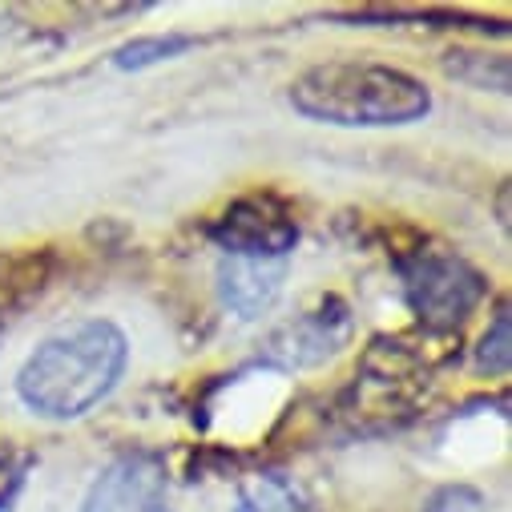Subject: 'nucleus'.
Instances as JSON below:
<instances>
[{"label": "nucleus", "mask_w": 512, "mask_h": 512, "mask_svg": "<svg viewBox=\"0 0 512 512\" xmlns=\"http://www.w3.org/2000/svg\"><path fill=\"white\" fill-rule=\"evenodd\" d=\"M408 307L428 327H456L472 315V307L484 299V275L468 267L460 254L444 250H416L400 263Z\"/></svg>", "instance_id": "obj_3"}, {"label": "nucleus", "mask_w": 512, "mask_h": 512, "mask_svg": "<svg viewBox=\"0 0 512 512\" xmlns=\"http://www.w3.org/2000/svg\"><path fill=\"white\" fill-rule=\"evenodd\" d=\"M190 45H194V37H178V33H170V37H138V41L121 45L113 53V65L117 69H150L158 61H170V57L186 53Z\"/></svg>", "instance_id": "obj_9"}, {"label": "nucleus", "mask_w": 512, "mask_h": 512, "mask_svg": "<svg viewBox=\"0 0 512 512\" xmlns=\"http://www.w3.org/2000/svg\"><path fill=\"white\" fill-rule=\"evenodd\" d=\"M81 512H170V476L158 456L125 452L101 468Z\"/></svg>", "instance_id": "obj_5"}, {"label": "nucleus", "mask_w": 512, "mask_h": 512, "mask_svg": "<svg viewBox=\"0 0 512 512\" xmlns=\"http://www.w3.org/2000/svg\"><path fill=\"white\" fill-rule=\"evenodd\" d=\"M347 307L343 303H327L323 311H307L299 315L291 327H283L271 343V355L283 363V367H311V363H323L327 355L339 351V343L347 339Z\"/></svg>", "instance_id": "obj_7"}, {"label": "nucleus", "mask_w": 512, "mask_h": 512, "mask_svg": "<svg viewBox=\"0 0 512 512\" xmlns=\"http://www.w3.org/2000/svg\"><path fill=\"white\" fill-rule=\"evenodd\" d=\"M21 480H25V460L9 444H0V508L13 500V492L21 488Z\"/></svg>", "instance_id": "obj_12"}, {"label": "nucleus", "mask_w": 512, "mask_h": 512, "mask_svg": "<svg viewBox=\"0 0 512 512\" xmlns=\"http://www.w3.org/2000/svg\"><path fill=\"white\" fill-rule=\"evenodd\" d=\"M512 323H508V311H500L492 319V327L484 331L480 347H476V367L488 371V375H504L508 371V359H512Z\"/></svg>", "instance_id": "obj_10"}, {"label": "nucleus", "mask_w": 512, "mask_h": 512, "mask_svg": "<svg viewBox=\"0 0 512 512\" xmlns=\"http://www.w3.org/2000/svg\"><path fill=\"white\" fill-rule=\"evenodd\" d=\"M130 339L109 319H81L33 347L17 371V396L45 420H81L121 383Z\"/></svg>", "instance_id": "obj_1"}, {"label": "nucleus", "mask_w": 512, "mask_h": 512, "mask_svg": "<svg viewBox=\"0 0 512 512\" xmlns=\"http://www.w3.org/2000/svg\"><path fill=\"white\" fill-rule=\"evenodd\" d=\"M291 105L323 125L379 130L412 125L432 113V93L420 77L375 61H323L291 85Z\"/></svg>", "instance_id": "obj_2"}, {"label": "nucleus", "mask_w": 512, "mask_h": 512, "mask_svg": "<svg viewBox=\"0 0 512 512\" xmlns=\"http://www.w3.org/2000/svg\"><path fill=\"white\" fill-rule=\"evenodd\" d=\"M210 238L222 246V254H238V259H287L299 242V222L279 198L250 194L210 226Z\"/></svg>", "instance_id": "obj_4"}, {"label": "nucleus", "mask_w": 512, "mask_h": 512, "mask_svg": "<svg viewBox=\"0 0 512 512\" xmlns=\"http://www.w3.org/2000/svg\"><path fill=\"white\" fill-rule=\"evenodd\" d=\"M424 512H484V496L468 484H448L424 504Z\"/></svg>", "instance_id": "obj_11"}, {"label": "nucleus", "mask_w": 512, "mask_h": 512, "mask_svg": "<svg viewBox=\"0 0 512 512\" xmlns=\"http://www.w3.org/2000/svg\"><path fill=\"white\" fill-rule=\"evenodd\" d=\"M283 279H287V259H238V254H222L218 263L222 307L234 311L238 319H259L263 311L275 307Z\"/></svg>", "instance_id": "obj_6"}, {"label": "nucleus", "mask_w": 512, "mask_h": 512, "mask_svg": "<svg viewBox=\"0 0 512 512\" xmlns=\"http://www.w3.org/2000/svg\"><path fill=\"white\" fill-rule=\"evenodd\" d=\"M230 512H311L299 488L283 476H254Z\"/></svg>", "instance_id": "obj_8"}]
</instances>
